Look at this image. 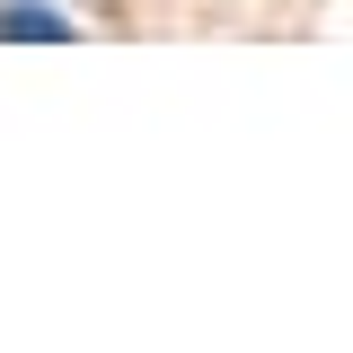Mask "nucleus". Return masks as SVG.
Listing matches in <instances>:
<instances>
[{"label":"nucleus","instance_id":"nucleus-1","mask_svg":"<svg viewBox=\"0 0 353 353\" xmlns=\"http://www.w3.org/2000/svg\"><path fill=\"white\" fill-rule=\"evenodd\" d=\"M80 27L53 0H0V44H71Z\"/></svg>","mask_w":353,"mask_h":353}]
</instances>
